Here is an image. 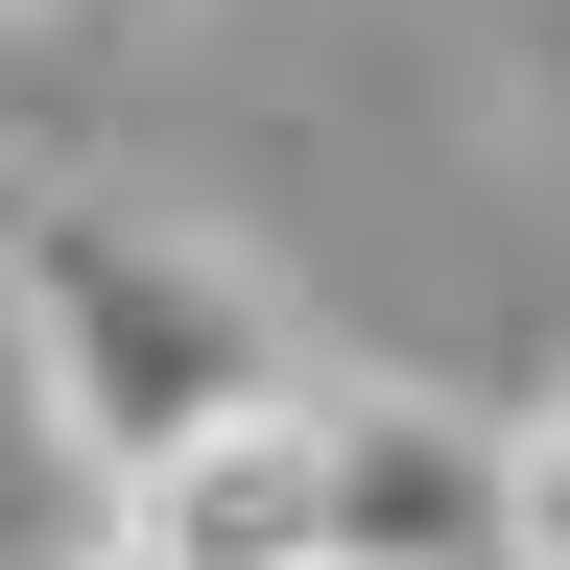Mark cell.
<instances>
[{
  "mask_svg": "<svg viewBox=\"0 0 570 570\" xmlns=\"http://www.w3.org/2000/svg\"><path fill=\"white\" fill-rule=\"evenodd\" d=\"M24 309H48V428H96V452H167V428H214L238 381H285V309L214 238H142V214H48Z\"/></svg>",
  "mask_w": 570,
  "mask_h": 570,
  "instance_id": "1",
  "label": "cell"
},
{
  "mask_svg": "<svg viewBox=\"0 0 570 570\" xmlns=\"http://www.w3.org/2000/svg\"><path fill=\"white\" fill-rule=\"evenodd\" d=\"M119 547H167V570H333V381H238L214 428L119 452Z\"/></svg>",
  "mask_w": 570,
  "mask_h": 570,
  "instance_id": "2",
  "label": "cell"
},
{
  "mask_svg": "<svg viewBox=\"0 0 570 570\" xmlns=\"http://www.w3.org/2000/svg\"><path fill=\"white\" fill-rule=\"evenodd\" d=\"M333 570H523V452L475 404L333 381Z\"/></svg>",
  "mask_w": 570,
  "mask_h": 570,
  "instance_id": "3",
  "label": "cell"
},
{
  "mask_svg": "<svg viewBox=\"0 0 570 570\" xmlns=\"http://www.w3.org/2000/svg\"><path fill=\"white\" fill-rule=\"evenodd\" d=\"M499 452H523V570H570V381H547L523 428H499Z\"/></svg>",
  "mask_w": 570,
  "mask_h": 570,
  "instance_id": "4",
  "label": "cell"
},
{
  "mask_svg": "<svg viewBox=\"0 0 570 570\" xmlns=\"http://www.w3.org/2000/svg\"><path fill=\"white\" fill-rule=\"evenodd\" d=\"M96 570H167V547H96Z\"/></svg>",
  "mask_w": 570,
  "mask_h": 570,
  "instance_id": "5",
  "label": "cell"
}]
</instances>
